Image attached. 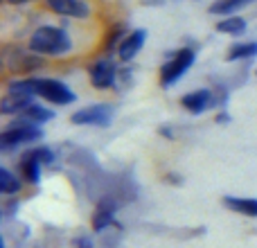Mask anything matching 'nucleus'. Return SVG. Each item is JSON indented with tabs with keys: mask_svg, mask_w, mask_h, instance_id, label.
Masks as SVG:
<instances>
[{
	"mask_svg": "<svg viewBox=\"0 0 257 248\" xmlns=\"http://www.w3.org/2000/svg\"><path fill=\"white\" fill-rule=\"evenodd\" d=\"M68 23L70 21L66 18L61 25L45 23V25L34 27L27 36V50L45 59H63L72 54L75 52V39H72V32L68 30Z\"/></svg>",
	"mask_w": 257,
	"mask_h": 248,
	"instance_id": "f257e3e1",
	"label": "nucleus"
},
{
	"mask_svg": "<svg viewBox=\"0 0 257 248\" xmlns=\"http://www.w3.org/2000/svg\"><path fill=\"white\" fill-rule=\"evenodd\" d=\"M36 99H39V95H36L34 88V79L23 75H12L5 81V93L0 97V115L18 117Z\"/></svg>",
	"mask_w": 257,
	"mask_h": 248,
	"instance_id": "f03ea898",
	"label": "nucleus"
},
{
	"mask_svg": "<svg viewBox=\"0 0 257 248\" xmlns=\"http://www.w3.org/2000/svg\"><path fill=\"white\" fill-rule=\"evenodd\" d=\"M45 131L39 124H32L23 117H12V122H7L0 131V151L3 154H14L21 147L39 145L43 140Z\"/></svg>",
	"mask_w": 257,
	"mask_h": 248,
	"instance_id": "7ed1b4c3",
	"label": "nucleus"
},
{
	"mask_svg": "<svg viewBox=\"0 0 257 248\" xmlns=\"http://www.w3.org/2000/svg\"><path fill=\"white\" fill-rule=\"evenodd\" d=\"M196 61V48L194 45H181V48L172 50L165 59V63L158 70V84L163 88H172L176 86L183 77L190 72V68Z\"/></svg>",
	"mask_w": 257,
	"mask_h": 248,
	"instance_id": "20e7f679",
	"label": "nucleus"
},
{
	"mask_svg": "<svg viewBox=\"0 0 257 248\" xmlns=\"http://www.w3.org/2000/svg\"><path fill=\"white\" fill-rule=\"evenodd\" d=\"M120 59L104 52L88 63V81L95 90H115L120 84Z\"/></svg>",
	"mask_w": 257,
	"mask_h": 248,
	"instance_id": "39448f33",
	"label": "nucleus"
},
{
	"mask_svg": "<svg viewBox=\"0 0 257 248\" xmlns=\"http://www.w3.org/2000/svg\"><path fill=\"white\" fill-rule=\"evenodd\" d=\"M34 88L39 99H43L50 106H70L77 102V93L66 84V81L57 79V77H43L34 75Z\"/></svg>",
	"mask_w": 257,
	"mask_h": 248,
	"instance_id": "423d86ee",
	"label": "nucleus"
},
{
	"mask_svg": "<svg viewBox=\"0 0 257 248\" xmlns=\"http://www.w3.org/2000/svg\"><path fill=\"white\" fill-rule=\"evenodd\" d=\"M113 120H115V108L106 102L81 106L70 115V122L77 124V127H95V129L111 127Z\"/></svg>",
	"mask_w": 257,
	"mask_h": 248,
	"instance_id": "0eeeda50",
	"label": "nucleus"
},
{
	"mask_svg": "<svg viewBox=\"0 0 257 248\" xmlns=\"http://www.w3.org/2000/svg\"><path fill=\"white\" fill-rule=\"evenodd\" d=\"M43 7L50 14L68 21H88L93 16V3L90 0H43Z\"/></svg>",
	"mask_w": 257,
	"mask_h": 248,
	"instance_id": "6e6552de",
	"label": "nucleus"
},
{
	"mask_svg": "<svg viewBox=\"0 0 257 248\" xmlns=\"http://www.w3.org/2000/svg\"><path fill=\"white\" fill-rule=\"evenodd\" d=\"M181 106L190 115H203L205 111H214V90L212 88H196L181 97Z\"/></svg>",
	"mask_w": 257,
	"mask_h": 248,
	"instance_id": "1a4fd4ad",
	"label": "nucleus"
},
{
	"mask_svg": "<svg viewBox=\"0 0 257 248\" xmlns=\"http://www.w3.org/2000/svg\"><path fill=\"white\" fill-rule=\"evenodd\" d=\"M43 169H45V165L36 158V154L32 151V147H27V149L18 156V174H21L23 181H25L30 187H39L41 185Z\"/></svg>",
	"mask_w": 257,
	"mask_h": 248,
	"instance_id": "9d476101",
	"label": "nucleus"
},
{
	"mask_svg": "<svg viewBox=\"0 0 257 248\" xmlns=\"http://www.w3.org/2000/svg\"><path fill=\"white\" fill-rule=\"evenodd\" d=\"M145 43H147V30H142V27H136V30L128 32L126 39L120 43L115 57L120 59L122 66H128V63L136 61V57L140 54V50L145 48Z\"/></svg>",
	"mask_w": 257,
	"mask_h": 248,
	"instance_id": "9b49d317",
	"label": "nucleus"
},
{
	"mask_svg": "<svg viewBox=\"0 0 257 248\" xmlns=\"http://www.w3.org/2000/svg\"><path fill=\"white\" fill-rule=\"evenodd\" d=\"M221 203H223V208L235 212V214H241V217H248V219H257V199L255 196L226 194L221 199Z\"/></svg>",
	"mask_w": 257,
	"mask_h": 248,
	"instance_id": "f8f14e48",
	"label": "nucleus"
},
{
	"mask_svg": "<svg viewBox=\"0 0 257 248\" xmlns=\"http://www.w3.org/2000/svg\"><path fill=\"white\" fill-rule=\"evenodd\" d=\"M257 59V41H235L230 48L226 50V61L228 63H244V61H253Z\"/></svg>",
	"mask_w": 257,
	"mask_h": 248,
	"instance_id": "ddd939ff",
	"label": "nucleus"
},
{
	"mask_svg": "<svg viewBox=\"0 0 257 248\" xmlns=\"http://www.w3.org/2000/svg\"><path fill=\"white\" fill-rule=\"evenodd\" d=\"M214 30H217L219 34L239 39V36H244L246 32H248V21H246L241 14H235V16H223V18H219V21L214 23Z\"/></svg>",
	"mask_w": 257,
	"mask_h": 248,
	"instance_id": "4468645a",
	"label": "nucleus"
},
{
	"mask_svg": "<svg viewBox=\"0 0 257 248\" xmlns=\"http://www.w3.org/2000/svg\"><path fill=\"white\" fill-rule=\"evenodd\" d=\"M27 183L23 181V176L18 172H12L7 165L0 167V194L3 196H16L25 190Z\"/></svg>",
	"mask_w": 257,
	"mask_h": 248,
	"instance_id": "2eb2a0df",
	"label": "nucleus"
},
{
	"mask_svg": "<svg viewBox=\"0 0 257 248\" xmlns=\"http://www.w3.org/2000/svg\"><path fill=\"white\" fill-rule=\"evenodd\" d=\"M128 32H131V30H128V25H126V23H122V21L108 25L106 34H104V39H102V50H104V52H108V54L117 52V48H120V43L126 39Z\"/></svg>",
	"mask_w": 257,
	"mask_h": 248,
	"instance_id": "dca6fc26",
	"label": "nucleus"
},
{
	"mask_svg": "<svg viewBox=\"0 0 257 248\" xmlns=\"http://www.w3.org/2000/svg\"><path fill=\"white\" fill-rule=\"evenodd\" d=\"M18 117H23V120H27V122H32V124H39V127H43V124L52 122L54 117H57V111H52V108H50V104H41L39 99H36V102L32 104V106H27Z\"/></svg>",
	"mask_w": 257,
	"mask_h": 248,
	"instance_id": "f3484780",
	"label": "nucleus"
},
{
	"mask_svg": "<svg viewBox=\"0 0 257 248\" xmlns=\"http://www.w3.org/2000/svg\"><path fill=\"white\" fill-rule=\"evenodd\" d=\"M250 5V0H214V3L208 5V14H212V16H235V14H239L241 9H246Z\"/></svg>",
	"mask_w": 257,
	"mask_h": 248,
	"instance_id": "a211bd4d",
	"label": "nucleus"
},
{
	"mask_svg": "<svg viewBox=\"0 0 257 248\" xmlns=\"http://www.w3.org/2000/svg\"><path fill=\"white\" fill-rule=\"evenodd\" d=\"M32 151H34L36 158H39L45 167H52L54 169V165H57V151H54L52 147H50V145H41V142H39V145L32 147Z\"/></svg>",
	"mask_w": 257,
	"mask_h": 248,
	"instance_id": "6ab92c4d",
	"label": "nucleus"
},
{
	"mask_svg": "<svg viewBox=\"0 0 257 248\" xmlns=\"http://www.w3.org/2000/svg\"><path fill=\"white\" fill-rule=\"evenodd\" d=\"M214 90V111L219 108H228V102H230V88L226 84H217L212 86Z\"/></svg>",
	"mask_w": 257,
	"mask_h": 248,
	"instance_id": "aec40b11",
	"label": "nucleus"
},
{
	"mask_svg": "<svg viewBox=\"0 0 257 248\" xmlns=\"http://www.w3.org/2000/svg\"><path fill=\"white\" fill-rule=\"evenodd\" d=\"M72 246L75 248H95V241H93L90 235H79V237L72 239Z\"/></svg>",
	"mask_w": 257,
	"mask_h": 248,
	"instance_id": "412c9836",
	"label": "nucleus"
},
{
	"mask_svg": "<svg viewBox=\"0 0 257 248\" xmlns=\"http://www.w3.org/2000/svg\"><path fill=\"white\" fill-rule=\"evenodd\" d=\"M214 122H217V124H221V127H226V124H230V122H232L230 111H228V108H219V111H217V115H214Z\"/></svg>",
	"mask_w": 257,
	"mask_h": 248,
	"instance_id": "4be33fe9",
	"label": "nucleus"
},
{
	"mask_svg": "<svg viewBox=\"0 0 257 248\" xmlns=\"http://www.w3.org/2000/svg\"><path fill=\"white\" fill-rule=\"evenodd\" d=\"M163 178L169 183V185H183V176L181 174H176V172H167Z\"/></svg>",
	"mask_w": 257,
	"mask_h": 248,
	"instance_id": "5701e85b",
	"label": "nucleus"
},
{
	"mask_svg": "<svg viewBox=\"0 0 257 248\" xmlns=\"http://www.w3.org/2000/svg\"><path fill=\"white\" fill-rule=\"evenodd\" d=\"M158 136L167 138V140H174V138H176V133L172 131V127H169V124H160V127H158Z\"/></svg>",
	"mask_w": 257,
	"mask_h": 248,
	"instance_id": "b1692460",
	"label": "nucleus"
},
{
	"mask_svg": "<svg viewBox=\"0 0 257 248\" xmlns=\"http://www.w3.org/2000/svg\"><path fill=\"white\" fill-rule=\"evenodd\" d=\"M5 5H9V7H25V5L34 3V0H3Z\"/></svg>",
	"mask_w": 257,
	"mask_h": 248,
	"instance_id": "393cba45",
	"label": "nucleus"
},
{
	"mask_svg": "<svg viewBox=\"0 0 257 248\" xmlns=\"http://www.w3.org/2000/svg\"><path fill=\"white\" fill-rule=\"evenodd\" d=\"M142 5H149V7H160V5H165V0H142Z\"/></svg>",
	"mask_w": 257,
	"mask_h": 248,
	"instance_id": "a878e982",
	"label": "nucleus"
},
{
	"mask_svg": "<svg viewBox=\"0 0 257 248\" xmlns=\"http://www.w3.org/2000/svg\"><path fill=\"white\" fill-rule=\"evenodd\" d=\"M3 248H7V246H5V244H3Z\"/></svg>",
	"mask_w": 257,
	"mask_h": 248,
	"instance_id": "bb28decb",
	"label": "nucleus"
},
{
	"mask_svg": "<svg viewBox=\"0 0 257 248\" xmlns=\"http://www.w3.org/2000/svg\"><path fill=\"white\" fill-rule=\"evenodd\" d=\"M250 3H253V0H250Z\"/></svg>",
	"mask_w": 257,
	"mask_h": 248,
	"instance_id": "cd10ccee",
	"label": "nucleus"
},
{
	"mask_svg": "<svg viewBox=\"0 0 257 248\" xmlns=\"http://www.w3.org/2000/svg\"><path fill=\"white\" fill-rule=\"evenodd\" d=\"M255 75H257V72H255Z\"/></svg>",
	"mask_w": 257,
	"mask_h": 248,
	"instance_id": "c85d7f7f",
	"label": "nucleus"
}]
</instances>
